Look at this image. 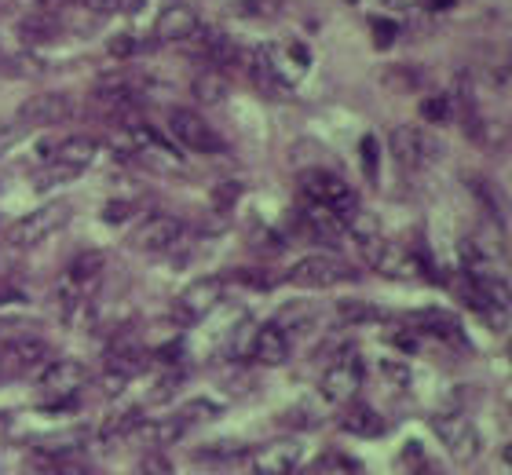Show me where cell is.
I'll list each match as a JSON object with an SVG mask.
<instances>
[{
    "label": "cell",
    "mask_w": 512,
    "mask_h": 475,
    "mask_svg": "<svg viewBox=\"0 0 512 475\" xmlns=\"http://www.w3.org/2000/svg\"><path fill=\"white\" fill-rule=\"evenodd\" d=\"M505 465H509V472H512V446L505 450Z\"/></svg>",
    "instance_id": "obj_38"
},
{
    "label": "cell",
    "mask_w": 512,
    "mask_h": 475,
    "mask_svg": "<svg viewBox=\"0 0 512 475\" xmlns=\"http://www.w3.org/2000/svg\"><path fill=\"white\" fill-rule=\"evenodd\" d=\"M143 424V413H139L136 402H128V406H118V410L107 413V421L99 424V435L103 439H125V435H132Z\"/></svg>",
    "instance_id": "obj_22"
},
{
    "label": "cell",
    "mask_w": 512,
    "mask_h": 475,
    "mask_svg": "<svg viewBox=\"0 0 512 475\" xmlns=\"http://www.w3.org/2000/svg\"><path fill=\"white\" fill-rule=\"evenodd\" d=\"M315 322H319V315H315V307H311V304H286L275 318V326L282 329L289 340L311 333V326H315Z\"/></svg>",
    "instance_id": "obj_21"
},
{
    "label": "cell",
    "mask_w": 512,
    "mask_h": 475,
    "mask_svg": "<svg viewBox=\"0 0 512 475\" xmlns=\"http://www.w3.org/2000/svg\"><path fill=\"white\" fill-rule=\"evenodd\" d=\"M37 4H55V0H37Z\"/></svg>",
    "instance_id": "obj_42"
},
{
    "label": "cell",
    "mask_w": 512,
    "mask_h": 475,
    "mask_svg": "<svg viewBox=\"0 0 512 475\" xmlns=\"http://www.w3.org/2000/svg\"><path fill=\"white\" fill-rule=\"evenodd\" d=\"M0 362H4L8 377L11 373H41L52 362V348L37 333H22V337L0 340Z\"/></svg>",
    "instance_id": "obj_11"
},
{
    "label": "cell",
    "mask_w": 512,
    "mask_h": 475,
    "mask_svg": "<svg viewBox=\"0 0 512 475\" xmlns=\"http://www.w3.org/2000/svg\"><path fill=\"white\" fill-rule=\"evenodd\" d=\"M260 55H264L267 70H271V77H275V85L286 92V88H293L297 81H304V74H308L311 66V55L304 44L297 41H278V44H264L260 48Z\"/></svg>",
    "instance_id": "obj_9"
},
{
    "label": "cell",
    "mask_w": 512,
    "mask_h": 475,
    "mask_svg": "<svg viewBox=\"0 0 512 475\" xmlns=\"http://www.w3.org/2000/svg\"><path fill=\"white\" fill-rule=\"evenodd\" d=\"M81 446H85V432H81V428H70V432H55V435L37 439V454L66 457V454H74V450H81Z\"/></svg>",
    "instance_id": "obj_24"
},
{
    "label": "cell",
    "mask_w": 512,
    "mask_h": 475,
    "mask_svg": "<svg viewBox=\"0 0 512 475\" xmlns=\"http://www.w3.org/2000/svg\"><path fill=\"white\" fill-rule=\"evenodd\" d=\"M337 318L341 322H384L388 311L377 304H366V300H341L337 304Z\"/></svg>",
    "instance_id": "obj_27"
},
{
    "label": "cell",
    "mask_w": 512,
    "mask_h": 475,
    "mask_svg": "<svg viewBox=\"0 0 512 475\" xmlns=\"http://www.w3.org/2000/svg\"><path fill=\"white\" fill-rule=\"evenodd\" d=\"M4 377H8V373H4V362H0V380H4Z\"/></svg>",
    "instance_id": "obj_41"
},
{
    "label": "cell",
    "mask_w": 512,
    "mask_h": 475,
    "mask_svg": "<svg viewBox=\"0 0 512 475\" xmlns=\"http://www.w3.org/2000/svg\"><path fill=\"white\" fill-rule=\"evenodd\" d=\"M169 132L176 139V147L191 150V154H220L224 150L220 132L198 110H187V106L169 110Z\"/></svg>",
    "instance_id": "obj_5"
},
{
    "label": "cell",
    "mask_w": 512,
    "mask_h": 475,
    "mask_svg": "<svg viewBox=\"0 0 512 475\" xmlns=\"http://www.w3.org/2000/svg\"><path fill=\"white\" fill-rule=\"evenodd\" d=\"M227 95V77L220 70H202V74L194 77V99H202V103H224Z\"/></svg>",
    "instance_id": "obj_25"
},
{
    "label": "cell",
    "mask_w": 512,
    "mask_h": 475,
    "mask_svg": "<svg viewBox=\"0 0 512 475\" xmlns=\"http://www.w3.org/2000/svg\"><path fill=\"white\" fill-rule=\"evenodd\" d=\"M370 37H374V44L381 52H388V48L399 41V26H395L392 19H381V15H377V19H370Z\"/></svg>",
    "instance_id": "obj_29"
},
{
    "label": "cell",
    "mask_w": 512,
    "mask_h": 475,
    "mask_svg": "<svg viewBox=\"0 0 512 475\" xmlns=\"http://www.w3.org/2000/svg\"><path fill=\"white\" fill-rule=\"evenodd\" d=\"M319 391L330 406H348V402L359 399V391H363V362H359V355L348 351L341 359H333L326 366V373H322Z\"/></svg>",
    "instance_id": "obj_7"
},
{
    "label": "cell",
    "mask_w": 512,
    "mask_h": 475,
    "mask_svg": "<svg viewBox=\"0 0 512 475\" xmlns=\"http://www.w3.org/2000/svg\"><path fill=\"white\" fill-rule=\"evenodd\" d=\"M381 370H384V377L392 380V384H399V388H406V384H410V370H406L403 362L384 359V362H381Z\"/></svg>",
    "instance_id": "obj_33"
},
{
    "label": "cell",
    "mask_w": 512,
    "mask_h": 475,
    "mask_svg": "<svg viewBox=\"0 0 512 475\" xmlns=\"http://www.w3.org/2000/svg\"><path fill=\"white\" fill-rule=\"evenodd\" d=\"M110 55H118V59H128V55H136V37L132 33H118L114 41L107 44Z\"/></svg>",
    "instance_id": "obj_32"
},
{
    "label": "cell",
    "mask_w": 512,
    "mask_h": 475,
    "mask_svg": "<svg viewBox=\"0 0 512 475\" xmlns=\"http://www.w3.org/2000/svg\"><path fill=\"white\" fill-rule=\"evenodd\" d=\"M246 454V446H238V443H216V446H202L198 450V457H213V461H235V457Z\"/></svg>",
    "instance_id": "obj_30"
},
{
    "label": "cell",
    "mask_w": 512,
    "mask_h": 475,
    "mask_svg": "<svg viewBox=\"0 0 512 475\" xmlns=\"http://www.w3.org/2000/svg\"><path fill=\"white\" fill-rule=\"evenodd\" d=\"M70 223V205L66 201H48L37 212H26L22 220H15L8 227V245L11 249H37L41 242H48L52 234H59Z\"/></svg>",
    "instance_id": "obj_2"
},
{
    "label": "cell",
    "mask_w": 512,
    "mask_h": 475,
    "mask_svg": "<svg viewBox=\"0 0 512 475\" xmlns=\"http://www.w3.org/2000/svg\"><path fill=\"white\" fill-rule=\"evenodd\" d=\"M392 154L403 169L417 172V169H428V165L439 158V143L428 136L425 128L403 125L392 132Z\"/></svg>",
    "instance_id": "obj_12"
},
{
    "label": "cell",
    "mask_w": 512,
    "mask_h": 475,
    "mask_svg": "<svg viewBox=\"0 0 512 475\" xmlns=\"http://www.w3.org/2000/svg\"><path fill=\"white\" fill-rule=\"evenodd\" d=\"M355 278H359L355 267L333 253H311L286 271V282L300 285V289H333V285L355 282Z\"/></svg>",
    "instance_id": "obj_3"
},
{
    "label": "cell",
    "mask_w": 512,
    "mask_h": 475,
    "mask_svg": "<svg viewBox=\"0 0 512 475\" xmlns=\"http://www.w3.org/2000/svg\"><path fill=\"white\" fill-rule=\"evenodd\" d=\"M432 432L443 443V450L461 465H472L480 457V432H476V424L465 413H439V417H432Z\"/></svg>",
    "instance_id": "obj_6"
},
{
    "label": "cell",
    "mask_w": 512,
    "mask_h": 475,
    "mask_svg": "<svg viewBox=\"0 0 512 475\" xmlns=\"http://www.w3.org/2000/svg\"><path fill=\"white\" fill-rule=\"evenodd\" d=\"M70 110H74L70 95H63V92H41V95H33V99H26V103L19 106V117H15V125H19V128L59 125V121H66V117H70Z\"/></svg>",
    "instance_id": "obj_16"
},
{
    "label": "cell",
    "mask_w": 512,
    "mask_h": 475,
    "mask_svg": "<svg viewBox=\"0 0 512 475\" xmlns=\"http://www.w3.org/2000/svg\"><path fill=\"white\" fill-rule=\"evenodd\" d=\"M384 8H392V11H410V8H417L421 0H381Z\"/></svg>",
    "instance_id": "obj_35"
},
{
    "label": "cell",
    "mask_w": 512,
    "mask_h": 475,
    "mask_svg": "<svg viewBox=\"0 0 512 475\" xmlns=\"http://www.w3.org/2000/svg\"><path fill=\"white\" fill-rule=\"evenodd\" d=\"M406 322L421 333V337H432L439 344H450V348H469V337L461 329V318L443 311V307H421V311H410Z\"/></svg>",
    "instance_id": "obj_14"
},
{
    "label": "cell",
    "mask_w": 512,
    "mask_h": 475,
    "mask_svg": "<svg viewBox=\"0 0 512 475\" xmlns=\"http://www.w3.org/2000/svg\"><path fill=\"white\" fill-rule=\"evenodd\" d=\"M183 238V223L176 220V216H169V212H154V216H147V220L139 223L136 231H132V249L136 253H169L172 245Z\"/></svg>",
    "instance_id": "obj_13"
},
{
    "label": "cell",
    "mask_w": 512,
    "mask_h": 475,
    "mask_svg": "<svg viewBox=\"0 0 512 475\" xmlns=\"http://www.w3.org/2000/svg\"><path fill=\"white\" fill-rule=\"evenodd\" d=\"M220 4H224V8H235V4H242V0H220Z\"/></svg>",
    "instance_id": "obj_39"
},
{
    "label": "cell",
    "mask_w": 512,
    "mask_h": 475,
    "mask_svg": "<svg viewBox=\"0 0 512 475\" xmlns=\"http://www.w3.org/2000/svg\"><path fill=\"white\" fill-rule=\"evenodd\" d=\"M220 300H224V278H198L172 300V318L180 326H198L202 318L213 315Z\"/></svg>",
    "instance_id": "obj_8"
},
{
    "label": "cell",
    "mask_w": 512,
    "mask_h": 475,
    "mask_svg": "<svg viewBox=\"0 0 512 475\" xmlns=\"http://www.w3.org/2000/svg\"><path fill=\"white\" fill-rule=\"evenodd\" d=\"M128 212H132V205H125V201H110V205H107V220L110 223H121V220H128Z\"/></svg>",
    "instance_id": "obj_34"
},
{
    "label": "cell",
    "mask_w": 512,
    "mask_h": 475,
    "mask_svg": "<svg viewBox=\"0 0 512 475\" xmlns=\"http://www.w3.org/2000/svg\"><path fill=\"white\" fill-rule=\"evenodd\" d=\"M454 296L461 300V307L465 311H472V315L480 318L483 326H491L494 333H502V329H509V315L512 307L502 304L498 296H491L483 285H476L469 275H458V282H454Z\"/></svg>",
    "instance_id": "obj_10"
},
{
    "label": "cell",
    "mask_w": 512,
    "mask_h": 475,
    "mask_svg": "<svg viewBox=\"0 0 512 475\" xmlns=\"http://www.w3.org/2000/svg\"><path fill=\"white\" fill-rule=\"evenodd\" d=\"M300 190H304V198L311 205H322V209H330L333 216L341 223H348L359 212V198H355V190L330 169H308L300 172Z\"/></svg>",
    "instance_id": "obj_1"
},
{
    "label": "cell",
    "mask_w": 512,
    "mask_h": 475,
    "mask_svg": "<svg viewBox=\"0 0 512 475\" xmlns=\"http://www.w3.org/2000/svg\"><path fill=\"white\" fill-rule=\"evenodd\" d=\"M421 117L432 121V125H447L450 117H454V99L450 95H432V99L421 103Z\"/></svg>",
    "instance_id": "obj_28"
},
{
    "label": "cell",
    "mask_w": 512,
    "mask_h": 475,
    "mask_svg": "<svg viewBox=\"0 0 512 475\" xmlns=\"http://www.w3.org/2000/svg\"><path fill=\"white\" fill-rule=\"evenodd\" d=\"M341 428L359 435V439H381V435L388 432L384 417L374 406H366V402H348V410H344V417H341Z\"/></svg>",
    "instance_id": "obj_20"
},
{
    "label": "cell",
    "mask_w": 512,
    "mask_h": 475,
    "mask_svg": "<svg viewBox=\"0 0 512 475\" xmlns=\"http://www.w3.org/2000/svg\"><path fill=\"white\" fill-rule=\"evenodd\" d=\"M414 475H432V472H428V468H417V472Z\"/></svg>",
    "instance_id": "obj_40"
},
{
    "label": "cell",
    "mask_w": 512,
    "mask_h": 475,
    "mask_svg": "<svg viewBox=\"0 0 512 475\" xmlns=\"http://www.w3.org/2000/svg\"><path fill=\"white\" fill-rule=\"evenodd\" d=\"M198 30H202L198 11H194L191 4H180V0H176V4H169V8L158 11L150 37H154L158 44H183V41H191Z\"/></svg>",
    "instance_id": "obj_15"
},
{
    "label": "cell",
    "mask_w": 512,
    "mask_h": 475,
    "mask_svg": "<svg viewBox=\"0 0 512 475\" xmlns=\"http://www.w3.org/2000/svg\"><path fill=\"white\" fill-rule=\"evenodd\" d=\"M494 81H498V88H502V92H509V95H512V66L498 70V77H494Z\"/></svg>",
    "instance_id": "obj_36"
},
{
    "label": "cell",
    "mask_w": 512,
    "mask_h": 475,
    "mask_svg": "<svg viewBox=\"0 0 512 475\" xmlns=\"http://www.w3.org/2000/svg\"><path fill=\"white\" fill-rule=\"evenodd\" d=\"M428 8L432 11H447V8H454V0H425Z\"/></svg>",
    "instance_id": "obj_37"
},
{
    "label": "cell",
    "mask_w": 512,
    "mask_h": 475,
    "mask_svg": "<svg viewBox=\"0 0 512 475\" xmlns=\"http://www.w3.org/2000/svg\"><path fill=\"white\" fill-rule=\"evenodd\" d=\"M77 176H81V169H70V165H63V161H44L41 169L33 172V187L52 190V187H63V183L77 180Z\"/></svg>",
    "instance_id": "obj_26"
},
{
    "label": "cell",
    "mask_w": 512,
    "mask_h": 475,
    "mask_svg": "<svg viewBox=\"0 0 512 475\" xmlns=\"http://www.w3.org/2000/svg\"><path fill=\"white\" fill-rule=\"evenodd\" d=\"M213 417H220V406H216L213 399H191L183 402L180 410L172 413V424L180 428V432H191V428H198V424L213 421Z\"/></svg>",
    "instance_id": "obj_23"
},
{
    "label": "cell",
    "mask_w": 512,
    "mask_h": 475,
    "mask_svg": "<svg viewBox=\"0 0 512 475\" xmlns=\"http://www.w3.org/2000/svg\"><path fill=\"white\" fill-rule=\"evenodd\" d=\"M37 384H41L48 406L63 410V406H74V395L88 384V370L77 359H52L37 373Z\"/></svg>",
    "instance_id": "obj_4"
},
{
    "label": "cell",
    "mask_w": 512,
    "mask_h": 475,
    "mask_svg": "<svg viewBox=\"0 0 512 475\" xmlns=\"http://www.w3.org/2000/svg\"><path fill=\"white\" fill-rule=\"evenodd\" d=\"M300 468V443L293 439H278V443L264 446L253 457V475H297Z\"/></svg>",
    "instance_id": "obj_18"
},
{
    "label": "cell",
    "mask_w": 512,
    "mask_h": 475,
    "mask_svg": "<svg viewBox=\"0 0 512 475\" xmlns=\"http://www.w3.org/2000/svg\"><path fill=\"white\" fill-rule=\"evenodd\" d=\"M359 150H363V172L366 180H377V139L374 136H363V143H359Z\"/></svg>",
    "instance_id": "obj_31"
},
{
    "label": "cell",
    "mask_w": 512,
    "mask_h": 475,
    "mask_svg": "<svg viewBox=\"0 0 512 475\" xmlns=\"http://www.w3.org/2000/svg\"><path fill=\"white\" fill-rule=\"evenodd\" d=\"M293 355V340L275 326V322H267L253 333V344H249V359L260 362V366H282L289 362Z\"/></svg>",
    "instance_id": "obj_17"
},
{
    "label": "cell",
    "mask_w": 512,
    "mask_h": 475,
    "mask_svg": "<svg viewBox=\"0 0 512 475\" xmlns=\"http://www.w3.org/2000/svg\"><path fill=\"white\" fill-rule=\"evenodd\" d=\"M99 154V143L92 136H66L63 143H55L52 150H48V158L44 161H63V165H70V169H81L85 172L92 161H96Z\"/></svg>",
    "instance_id": "obj_19"
}]
</instances>
